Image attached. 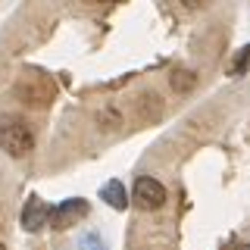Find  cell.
I'll use <instances>...</instances> for the list:
<instances>
[{
	"label": "cell",
	"instance_id": "cell-10",
	"mask_svg": "<svg viewBox=\"0 0 250 250\" xmlns=\"http://www.w3.org/2000/svg\"><path fill=\"white\" fill-rule=\"evenodd\" d=\"M185 6H191V10H200V6H207V0H182Z\"/></svg>",
	"mask_w": 250,
	"mask_h": 250
},
{
	"label": "cell",
	"instance_id": "cell-9",
	"mask_svg": "<svg viewBox=\"0 0 250 250\" xmlns=\"http://www.w3.org/2000/svg\"><path fill=\"white\" fill-rule=\"evenodd\" d=\"M84 250H104V244H100V238H84Z\"/></svg>",
	"mask_w": 250,
	"mask_h": 250
},
{
	"label": "cell",
	"instance_id": "cell-13",
	"mask_svg": "<svg viewBox=\"0 0 250 250\" xmlns=\"http://www.w3.org/2000/svg\"><path fill=\"white\" fill-rule=\"evenodd\" d=\"M0 250H6V247H0Z\"/></svg>",
	"mask_w": 250,
	"mask_h": 250
},
{
	"label": "cell",
	"instance_id": "cell-11",
	"mask_svg": "<svg viewBox=\"0 0 250 250\" xmlns=\"http://www.w3.org/2000/svg\"><path fill=\"white\" fill-rule=\"evenodd\" d=\"M91 3H100V6H106V3H119V0H91Z\"/></svg>",
	"mask_w": 250,
	"mask_h": 250
},
{
	"label": "cell",
	"instance_id": "cell-3",
	"mask_svg": "<svg viewBox=\"0 0 250 250\" xmlns=\"http://www.w3.org/2000/svg\"><path fill=\"white\" fill-rule=\"evenodd\" d=\"M84 216H88V200L75 197V200H66V203H60V207H53L50 213H47V222H50V229L66 231V229H72L78 219H84Z\"/></svg>",
	"mask_w": 250,
	"mask_h": 250
},
{
	"label": "cell",
	"instance_id": "cell-7",
	"mask_svg": "<svg viewBox=\"0 0 250 250\" xmlns=\"http://www.w3.org/2000/svg\"><path fill=\"white\" fill-rule=\"evenodd\" d=\"M194 82H197V78H194V72H188V69H175V72H172V88L175 91H191Z\"/></svg>",
	"mask_w": 250,
	"mask_h": 250
},
{
	"label": "cell",
	"instance_id": "cell-4",
	"mask_svg": "<svg viewBox=\"0 0 250 250\" xmlns=\"http://www.w3.org/2000/svg\"><path fill=\"white\" fill-rule=\"evenodd\" d=\"M131 197H135V203L141 209H160L163 203H166V188L150 175H141L135 182V194H131Z\"/></svg>",
	"mask_w": 250,
	"mask_h": 250
},
{
	"label": "cell",
	"instance_id": "cell-5",
	"mask_svg": "<svg viewBox=\"0 0 250 250\" xmlns=\"http://www.w3.org/2000/svg\"><path fill=\"white\" fill-rule=\"evenodd\" d=\"M47 213H50V209H47L38 197H31L28 207L22 209V229H25V231H41L47 225Z\"/></svg>",
	"mask_w": 250,
	"mask_h": 250
},
{
	"label": "cell",
	"instance_id": "cell-6",
	"mask_svg": "<svg viewBox=\"0 0 250 250\" xmlns=\"http://www.w3.org/2000/svg\"><path fill=\"white\" fill-rule=\"evenodd\" d=\"M100 200H106L113 209H125L128 207V194H125V185L122 182H106L104 191H100Z\"/></svg>",
	"mask_w": 250,
	"mask_h": 250
},
{
	"label": "cell",
	"instance_id": "cell-8",
	"mask_svg": "<svg viewBox=\"0 0 250 250\" xmlns=\"http://www.w3.org/2000/svg\"><path fill=\"white\" fill-rule=\"evenodd\" d=\"M247 62H250V47H241V50L234 53V60L229 62V75H241L247 69Z\"/></svg>",
	"mask_w": 250,
	"mask_h": 250
},
{
	"label": "cell",
	"instance_id": "cell-12",
	"mask_svg": "<svg viewBox=\"0 0 250 250\" xmlns=\"http://www.w3.org/2000/svg\"><path fill=\"white\" fill-rule=\"evenodd\" d=\"M234 250H250V244H238V247H234Z\"/></svg>",
	"mask_w": 250,
	"mask_h": 250
},
{
	"label": "cell",
	"instance_id": "cell-1",
	"mask_svg": "<svg viewBox=\"0 0 250 250\" xmlns=\"http://www.w3.org/2000/svg\"><path fill=\"white\" fill-rule=\"evenodd\" d=\"M16 97H19L25 106L44 109V106L53 104V97H57V84H53L50 75H44V72H38V69H31V72H25L19 82H16Z\"/></svg>",
	"mask_w": 250,
	"mask_h": 250
},
{
	"label": "cell",
	"instance_id": "cell-2",
	"mask_svg": "<svg viewBox=\"0 0 250 250\" xmlns=\"http://www.w3.org/2000/svg\"><path fill=\"white\" fill-rule=\"evenodd\" d=\"M0 147L10 156H25L35 147V135L19 116H0Z\"/></svg>",
	"mask_w": 250,
	"mask_h": 250
}]
</instances>
